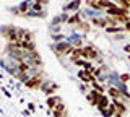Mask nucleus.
<instances>
[{
  "label": "nucleus",
  "mask_w": 130,
  "mask_h": 117,
  "mask_svg": "<svg viewBox=\"0 0 130 117\" xmlns=\"http://www.w3.org/2000/svg\"><path fill=\"white\" fill-rule=\"evenodd\" d=\"M54 39H55V41H60V39H63V36H62V34H59V36H54Z\"/></svg>",
  "instance_id": "6ab92c4d"
},
{
  "label": "nucleus",
  "mask_w": 130,
  "mask_h": 117,
  "mask_svg": "<svg viewBox=\"0 0 130 117\" xmlns=\"http://www.w3.org/2000/svg\"><path fill=\"white\" fill-rule=\"evenodd\" d=\"M78 78H81L85 83H94L96 81L94 73H93V72H89V70H86V68H83V70L78 72Z\"/></svg>",
  "instance_id": "20e7f679"
},
{
  "label": "nucleus",
  "mask_w": 130,
  "mask_h": 117,
  "mask_svg": "<svg viewBox=\"0 0 130 117\" xmlns=\"http://www.w3.org/2000/svg\"><path fill=\"white\" fill-rule=\"evenodd\" d=\"M76 28H78L80 31H85V33H88V31H89V23L86 21V20H83L80 25H76Z\"/></svg>",
  "instance_id": "ddd939ff"
},
{
  "label": "nucleus",
  "mask_w": 130,
  "mask_h": 117,
  "mask_svg": "<svg viewBox=\"0 0 130 117\" xmlns=\"http://www.w3.org/2000/svg\"><path fill=\"white\" fill-rule=\"evenodd\" d=\"M128 80H130V75L128 73H124V75H120V81H128Z\"/></svg>",
  "instance_id": "dca6fc26"
},
{
  "label": "nucleus",
  "mask_w": 130,
  "mask_h": 117,
  "mask_svg": "<svg viewBox=\"0 0 130 117\" xmlns=\"http://www.w3.org/2000/svg\"><path fill=\"white\" fill-rule=\"evenodd\" d=\"M124 51H125V52H128V54H130V44H127V46H124Z\"/></svg>",
  "instance_id": "a211bd4d"
},
{
  "label": "nucleus",
  "mask_w": 130,
  "mask_h": 117,
  "mask_svg": "<svg viewBox=\"0 0 130 117\" xmlns=\"http://www.w3.org/2000/svg\"><path fill=\"white\" fill-rule=\"evenodd\" d=\"M26 88H29V90H41L44 85V80H42V72H39V73H32L31 78L28 80L26 83Z\"/></svg>",
  "instance_id": "f257e3e1"
},
{
  "label": "nucleus",
  "mask_w": 130,
  "mask_h": 117,
  "mask_svg": "<svg viewBox=\"0 0 130 117\" xmlns=\"http://www.w3.org/2000/svg\"><path fill=\"white\" fill-rule=\"evenodd\" d=\"M128 59H130V57H128Z\"/></svg>",
  "instance_id": "412c9836"
},
{
  "label": "nucleus",
  "mask_w": 130,
  "mask_h": 117,
  "mask_svg": "<svg viewBox=\"0 0 130 117\" xmlns=\"http://www.w3.org/2000/svg\"><path fill=\"white\" fill-rule=\"evenodd\" d=\"M91 86H93V90H96V91H99V93L104 94V86H103V85H99L98 81H94V83H91Z\"/></svg>",
  "instance_id": "2eb2a0df"
},
{
  "label": "nucleus",
  "mask_w": 130,
  "mask_h": 117,
  "mask_svg": "<svg viewBox=\"0 0 130 117\" xmlns=\"http://www.w3.org/2000/svg\"><path fill=\"white\" fill-rule=\"evenodd\" d=\"M116 112H117V107H116V104H109V106H107V109H106V111H103V112H101V114H103L104 117H114V115H116Z\"/></svg>",
  "instance_id": "9d476101"
},
{
  "label": "nucleus",
  "mask_w": 130,
  "mask_h": 117,
  "mask_svg": "<svg viewBox=\"0 0 130 117\" xmlns=\"http://www.w3.org/2000/svg\"><path fill=\"white\" fill-rule=\"evenodd\" d=\"M101 98H103V93H99L96 90H91L89 93H86V99L91 106H98V103H99Z\"/></svg>",
  "instance_id": "7ed1b4c3"
},
{
  "label": "nucleus",
  "mask_w": 130,
  "mask_h": 117,
  "mask_svg": "<svg viewBox=\"0 0 130 117\" xmlns=\"http://www.w3.org/2000/svg\"><path fill=\"white\" fill-rule=\"evenodd\" d=\"M80 5H81V0H72L67 7H63V11H76L80 10Z\"/></svg>",
  "instance_id": "6e6552de"
},
{
  "label": "nucleus",
  "mask_w": 130,
  "mask_h": 117,
  "mask_svg": "<svg viewBox=\"0 0 130 117\" xmlns=\"http://www.w3.org/2000/svg\"><path fill=\"white\" fill-rule=\"evenodd\" d=\"M128 2H130V0H128Z\"/></svg>",
  "instance_id": "aec40b11"
},
{
  "label": "nucleus",
  "mask_w": 130,
  "mask_h": 117,
  "mask_svg": "<svg viewBox=\"0 0 130 117\" xmlns=\"http://www.w3.org/2000/svg\"><path fill=\"white\" fill-rule=\"evenodd\" d=\"M106 31L111 34H116V33H122V31H125V28H120V26H107L106 28Z\"/></svg>",
  "instance_id": "f8f14e48"
},
{
  "label": "nucleus",
  "mask_w": 130,
  "mask_h": 117,
  "mask_svg": "<svg viewBox=\"0 0 130 117\" xmlns=\"http://www.w3.org/2000/svg\"><path fill=\"white\" fill-rule=\"evenodd\" d=\"M107 94L111 96V98H114V99L120 101V99H122V96H124V93H122L120 90H117L116 86H111V88L107 90Z\"/></svg>",
  "instance_id": "0eeeda50"
},
{
  "label": "nucleus",
  "mask_w": 130,
  "mask_h": 117,
  "mask_svg": "<svg viewBox=\"0 0 130 117\" xmlns=\"http://www.w3.org/2000/svg\"><path fill=\"white\" fill-rule=\"evenodd\" d=\"M114 3H117L119 7H122V8H125V10L130 8V2L128 0H114Z\"/></svg>",
  "instance_id": "4468645a"
},
{
  "label": "nucleus",
  "mask_w": 130,
  "mask_h": 117,
  "mask_svg": "<svg viewBox=\"0 0 130 117\" xmlns=\"http://www.w3.org/2000/svg\"><path fill=\"white\" fill-rule=\"evenodd\" d=\"M59 103H62V99H60L59 96H47L46 104H47V107L51 109V111H54V109L59 106Z\"/></svg>",
  "instance_id": "423d86ee"
},
{
  "label": "nucleus",
  "mask_w": 130,
  "mask_h": 117,
  "mask_svg": "<svg viewBox=\"0 0 130 117\" xmlns=\"http://www.w3.org/2000/svg\"><path fill=\"white\" fill-rule=\"evenodd\" d=\"M52 117H67V109L63 103H59V106L52 111Z\"/></svg>",
  "instance_id": "39448f33"
},
{
  "label": "nucleus",
  "mask_w": 130,
  "mask_h": 117,
  "mask_svg": "<svg viewBox=\"0 0 130 117\" xmlns=\"http://www.w3.org/2000/svg\"><path fill=\"white\" fill-rule=\"evenodd\" d=\"M124 28H125V31H127V33H130V21L127 23V25H124Z\"/></svg>",
  "instance_id": "f3484780"
},
{
  "label": "nucleus",
  "mask_w": 130,
  "mask_h": 117,
  "mask_svg": "<svg viewBox=\"0 0 130 117\" xmlns=\"http://www.w3.org/2000/svg\"><path fill=\"white\" fill-rule=\"evenodd\" d=\"M83 21V20H81V16H80V13H75V15H72L70 18H68V25H72V26H75V25H80V23Z\"/></svg>",
  "instance_id": "9b49d317"
},
{
  "label": "nucleus",
  "mask_w": 130,
  "mask_h": 117,
  "mask_svg": "<svg viewBox=\"0 0 130 117\" xmlns=\"http://www.w3.org/2000/svg\"><path fill=\"white\" fill-rule=\"evenodd\" d=\"M81 52H83V57H85V59H89V60H101L99 52H98L93 46H85V47H81Z\"/></svg>",
  "instance_id": "f03ea898"
},
{
  "label": "nucleus",
  "mask_w": 130,
  "mask_h": 117,
  "mask_svg": "<svg viewBox=\"0 0 130 117\" xmlns=\"http://www.w3.org/2000/svg\"><path fill=\"white\" fill-rule=\"evenodd\" d=\"M109 104H111V103H109V98H107L106 94H103V98L99 99V103H98V106H96V107L99 109L101 112H103V111H106V109H107Z\"/></svg>",
  "instance_id": "1a4fd4ad"
}]
</instances>
